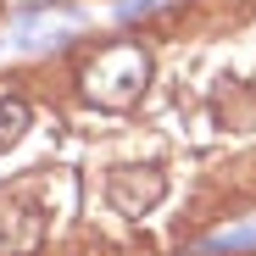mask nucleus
Returning a JSON list of instances; mask_svg holds the SVG:
<instances>
[{"mask_svg":"<svg viewBox=\"0 0 256 256\" xmlns=\"http://www.w3.org/2000/svg\"><path fill=\"white\" fill-rule=\"evenodd\" d=\"M0 6H6V12H28V17H34V12H45L50 0H0Z\"/></svg>","mask_w":256,"mask_h":256,"instance_id":"4","label":"nucleus"},{"mask_svg":"<svg viewBox=\"0 0 256 256\" xmlns=\"http://www.w3.org/2000/svg\"><path fill=\"white\" fill-rule=\"evenodd\" d=\"M145 84H150V56L140 45H106V50H95L90 62H84V72H78L84 100L106 106V112L134 106L145 95Z\"/></svg>","mask_w":256,"mask_h":256,"instance_id":"1","label":"nucleus"},{"mask_svg":"<svg viewBox=\"0 0 256 256\" xmlns=\"http://www.w3.org/2000/svg\"><path fill=\"white\" fill-rule=\"evenodd\" d=\"M145 6H162V0H117V17H140Z\"/></svg>","mask_w":256,"mask_h":256,"instance_id":"5","label":"nucleus"},{"mask_svg":"<svg viewBox=\"0 0 256 256\" xmlns=\"http://www.w3.org/2000/svg\"><path fill=\"white\" fill-rule=\"evenodd\" d=\"M28 122H34L28 100H22V95H12V90H0V150H12V145L28 134Z\"/></svg>","mask_w":256,"mask_h":256,"instance_id":"2","label":"nucleus"},{"mask_svg":"<svg viewBox=\"0 0 256 256\" xmlns=\"http://www.w3.org/2000/svg\"><path fill=\"white\" fill-rule=\"evenodd\" d=\"M245 245H256V228H228L223 240H200L195 256H223V250H245Z\"/></svg>","mask_w":256,"mask_h":256,"instance_id":"3","label":"nucleus"}]
</instances>
